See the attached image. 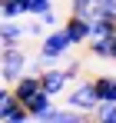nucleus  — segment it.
<instances>
[{
	"label": "nucleus",
	"mask_w": 116,
	"mask_h": 123,
	"mask_svg": "<svg viewBox=\"0 0 116 123\" xmlns=\"http://www.w3.org/2000/svg\"><path fill=\"white\" fill-rule=\"evenodd\" d=\"M27 50L20 43H0V77L7 83H13L20 73H27Z\"/></svg>",
	"instance_id": "nucleus-1"
},
{
	"label": "nucleus",
	"mask_w": 116,
	"mask_h": 123,
	"mask_svg": "<svg viewBox=\"0 0 116 123\" xmlns=\"http://www.w3.org/2000/svg\"><path fill=\"white\" fill-rule=\"evenodd\" d=\"M70 50H73V43L66 40V33H63L60 27H53V30H50V33L43 37V43H40V57L50 63V67H53L57 60H63V57H66Z\"/></svg>",
	"instance_id": "nucleus-2"
},
{
	"label": "nucleus",
	"mask_w": 116,
	"mask_h": 123,
	"mask_svg": "<svg viewBox=\"0 0 116 123\" xmlns=\"http://www.w3.org/2000/svg\"><path fill=\"white\" fill-rule=\"evenodd\" d=\"M96 90H93V83H76L70 93H66V106H73V110H80V113H90L93 106H96Z\"/></svg>",
	"instance_id": "nucleus-3"
},
{
	"label": "nucleus",
	"mask_w": 116,
	"mask_h": 123,
	"mask_svg": "<svg viewBox=\"0 0 116 123\" xmlns=\"http://www.w3.org/2000/svg\"><path fill=\"white\" fill-rule=\"evenodd\" d=\"M23 106H27V113H30L33 120H50V113H53V97H50L46 90H37V93H30V97L23 100Z\"/></svg>",
	"instance_id": "nucleus-4"
},
{
	"label": "nucleus",
	"mask_w": 116,
	"mask_h": 123,
	"mask_svg": "<svg viewBox=\"0 0 116 123\" xmlns=\"http://www.w3.org/2000/svg\"><path fill=\"white\" fill-rule=\"evenodd\" d=\"M37 77H40V90H46L50 97H60V93L70 86L66 77H63V70H60L57 63H53V67H46V70H40Z\"/></svg>",
	"instance_id": "nucleus-5"
},
{
	"label": "nucleus",
	"mask_w": 116,
	"mask_h": 123,
	"mask_svg": "<svg viewBox=\"0 0 116 123\" xmlns=\"http://www.w3.org/2000/svg\"><path fill=\"white\" fill-rule=\"evenodd\" d=\"M63 33H66V40L73 43V47H80V43L90 40V20H83V17H76V13H70L66 20H63V27H60Z\"/></svg>",
	"instance_id": "nucleus-6"
},
{
	"label": "nucleus",
	"mask_w": 116,
	"mask_h": 123,
	"mask_svg": "<svg viewBox=\"0 0 116 123\" xmlns=\"http://www.w3.org/2000/svg\"><path fill=\"white\" fill-rule=\"evenodd\" d=\"M93 90H96V100L99 103H116V77L113 73H99V77H93Z\"/></svg>",
	"instance_id": "nucleus-7"
},
{
	"label": "nucleus",
	"mask_w": 116,
	"mask_h": 123,
	"mask_svg": "<svg viewBox=\"0 0 116 123\" xmlns=\"http://www.w3.org/2000/svg\"><path fill=\"white\" fill-rule=\"evenodd\" d=\"M27 37V27L20 23V17H3L0 23V43H23Z\"/></svg>",
	"instance_id": "nucleus-8"
},
{
	"label": "nucleus",
	"mask_w": 116,
	"mask_h": 123,
	"mask_svg": "<svg viewBox=\"0 0 116 123\" xmlns=\"http://www.w3.org/2000/svg\"><path fill=\"white\" fill-rule=\"evenodd\" d=\"M0 120H30V113H27V106L13 97V93H7V100L0 103Z\"/></svg>",
	"instance_id": "nucleus-9"
},
{
	"label": "nucleus",
	"mask_w": 116,
	"mask_h": 123,
	"mask_svg": "<svg viewBox=\"0 0 116 123\" xmlns=\"http://www.w3.org/2000/svg\"><path fill=\"white\" fill-rule=\"evenodd\" d=\"M116 33V20L113 17H106V13H99L90 20V37H113Z\"/></svg>",
	"instance_id": "nucleus-10"
},
{
	"label": "nucleus",
	"mask_w": 116,
	"mask_h": 123,
	"mask_svg": "<svg viewBox=\"0 0 116 123\" xmlns=\"http://www.w3.org/2000/svg\"><path fill=\"white\" fill-rule=\"evenodd\" d=\"M90 57L96 60H110V37H90Z\"/></svg>",
	"instance_id": "nucleus-11"
},
{
	"label": "nucleus",
	"mask_w": 116,
	"mask_h": 123,
	"mask_svg": "<svg viewBox=\"0 0 116 123\" xmlns=\"http://www.w3.org/2000/svg\"><path fill=\"white\" fill-rule=\"evenodd\" d=\"M90 113H80V110H73V106H66V110H57L53 106V113H50V120H57V123H80V120H86Z\"/></svg>",
	"instance_id": "nucleus-12"
},
{
	"label": "nucleus",
	"mask_w": 116,
	"mask_h": 123,
	"mask_svg": "<svg viewBox=\"0 0 116 123\" xmlns=\"http://www.w3.org/2000/svg\"><path fill=\"white\" fill-rule=\"evenodd\" d=\"M70 13H76L83 20H93L96 17V3L93 0H70Z\"/></svg>",
	"instance_id": "nucleus-13"
},
{
	"label": "nucleus",
	"mask_w": 116,
	"mask_h": 123,
	"mask_svg": "<svg viewBox=\"0 0 116 123\" xmlns=\"http://www.w3.org/2000/svg\"><path fill=\"white\" fill-rule=\"evenodd\" d=\"M0 17H27V0H3Z\"/></svg>",
	"instance_id": "nucleus-14"
},
{
	"label": "nucleus",
	"mask_w": 116,
	"mask_h": 123,
	"mask_svg": "<svg viewBox=\"0 0 116 123\" xmlns=\"http://www.w3.org/2000/svg\"><path fill=\"white\" fill-rule=\"evenodd\" d=\"M90 113L96 120H103V123H116V103H96Z\"/></svg>",
	"instance_id": "nucleus-15"
},
{
	"label": "nucleus",
	"mask_w": 116,
	"mask_h": 123,
	"mask_svg": "<svg viewBox=\"0 0 116 123\" xmlns=\"http://www.w3.org/2000/svg\"><path fill=\"white\" fill-rule=\"evenodd\" d=\"M50 7H53V0H27V13H33V17H40Z\"/></svg>",
	"instance_id": "nucleus-16"
},
{
	"label": "nucleus",
	"mask_w": 116,
	"mask_h": 123,
	"mask_svg": "<svg viewBox=\"0 0 116 123\" xmlns=\"http://www.w3.org/2000/svg\"><path fill=\"white\" fill-rule=\"evenodd\" d=\"M60 70H63V77H66V83H73V80L80 77V70H83V67H80V60H70L66 67H60Z\"/></svg>",
	"instance_id": "nucleus-17"
},
{
	"label": "nucleus",
	"mask_w": 116,
	"mask_h": 123,
	"mask_svg": "<svg viewBox=\"0 0 116 123\" xmlns=\"http://www.w3.org/2000/svg\"><path fill=\"white\" fill-rule=\"evenodd\" d=\"M27 33H30V37H43V33H46V27H43V20H33V23H27Z\"/></svg>",
	"instance_id": "nucleus-18"
},
{
	"label": "nucleus",
	"mask_w": 116,
	"mask_h": 123,
	"mask_svg": "<svg viewBox=\"0 0 116 123\" xmlns=\"http://www.w3.org/2000/svg\"><path fill=\"white\" fill-rule=\"evenodd\" d=\"M46 67H50V63L43 60V57H37V60H27V70H30V73H40V70H46Z\"/></svg>",
	"instance_id": "nucleus-19"
},
{
	"label": "nucleus",
	"mask_w": 116,
	"mask_h": 123,
	"mask_svg": "<svg viewBox=\"0 0 116 123\" xmlns=\"http://www.w3.org/2000/svg\"><path fill=\"white\" fill-rule=\"evenodd\" d=\"M7 93H10V90H7V86H0V103L7 100Z\"/></svg>",
	"instance_id": "nucleus-20"
},
{
	"label": "nucleus",
	"mask_w": 116,
	"mask_h": 123,
	"mask_svg": "<svg viewBox=\"0 0 116 123\" xmlns=\"http://www.w3.org/2000/svg\"><path fill=\"white\" fill-rule=\"evenodd\" d=\"M0 7H3V0H0Z\"/></svg>",
	"instance_id": "nucleus-21"
}]
</instances>
